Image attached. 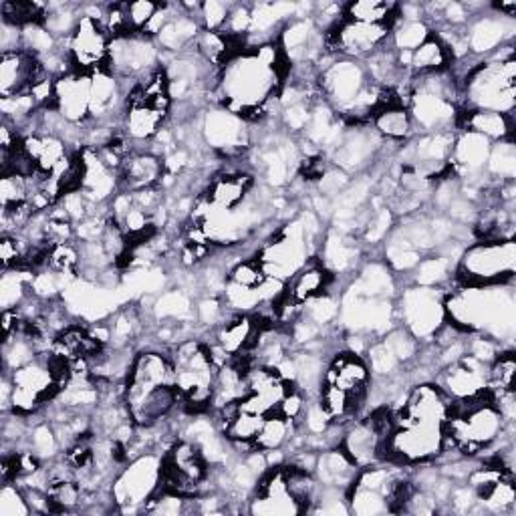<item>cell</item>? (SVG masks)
Segmentation results:
<instances>
[{"label": "cell", "instance_id": "obj_1", "mask_svg": "<svg viewBox=\"0 0 516 516\" xmlns=\"http://www.w3.org/2000/svg\"><path fill=\"white\" fill-rule=\"evenodd\" d=\"M287 65L277 43H267L234 55L218 73V103L244 117L250 125L273 117V105L283 87Z\"/></svg>", "mask_w": 516, "mask_h": 516}, {"label": "cell", "instance_id": "obj_2", "mask_svg": "<svg viewBox=\"0 0 516 516\" xmlns=\"http://www.w3.org/2000/svg\"><path fill=\"white\" fill-rule=\"evenodd\" d=\"M446 321L466 335H484L502 349H514L516 337V285L462 287L444 297Z\"/></svg>", "mask_w": 516, "mask_h": 516}, {"label": "cell", "instance_id": "obj_3", "mask_svg": "<svg viewBox=\"0 0 516 516\" xmlns=\"http://www.w3.org/2000/svg\"><path fill=\"white\" fill-rule=\"evenodd\" d=\"M464 109L514 115L516 107V59H482L462 81Z\"/></svg>", "mask_w": 516, "mask_h": 516}, {"label": "cell", "instance_id": "obj_4", "mask_svg": "<svg viewBox=\"0 0 516 516\" xmlns=\"http://www.w3.org/2000/svg\"><path fill=\"white\" fill-rule=\"evenodd\" d=\"M516 242L478 240L470 242L456 263L454 279L462 287H486L514 283Z\"/></svg>", "mask_w": 516, "mask_h": 516}, {"label": "cell", "instance_id": "obj_5", "mask_svg": "<svg viewBox=\"0 0 516 516\" xmlns=\"http://www.w3.org/2000/svg\"><path fill=\"white\" fill-rule=\"evenodd\" d=\"M315 244L307 236L299 216L279 226L256 250L254 258L261 263L267 277L289 283L305 265L311 263Z\"/></svg>", "mask_w": 516, "mask_h": 516}, {"label": "cell", "instance_id": "obj_6", "mask_svg": "<svg viewBox=\"0 0 516 516\" xmlns=\"http://www.w3.org/2000/svg\"><path fill=\"white\" fill-rule=\"evenodd\" d=\"M164 454L144 452L129 460L111 482V498L117 512H144L146 504L162 490Z\"/></svg>", "mask_w": 516, "mask_h": 516}, {"label": "cell", "instance_id": "obj_7", "mask_svg": "<svg viewBox=\"0 0 516 516\" xmlns=\"http://www.w3.org/2000/svg\"><path fill=\"white\" fill-rule=\"evenodd\" d=\"M444 289L406 285L396 297L398 325L408 329L420 343L434 341L436 333L448 323L444 309Z\"/></svg>", "mask_w": 516, "mask_h": 516}, {"label": "cell", "instance_id": "obj_8", "mask_svg": "<svg viewBox=\"0 0 516 516\" xmlns=\"http://www.w3.org/2000/svg\"><path fill=\"white\" fill-rule=\"evenodd\" d=\"M444 452V424L396 426L381 446V462L394 466H422Z\"/></svg>", "mask_w": 516, "mask_h": 516}, {"label": "cell", "instance_id": "obj_9", "mask_svg": "<svg viewBox=\"0 0 516 516\" xmlns=\"http://www.w3.org/2000/svg\"><path fill=\"white\" fill-rule=\"evenodd\" d=\"M200 134L206 148L222 158H238L252 146L250 123L222 105L202 113Z\"/></svg>", "mask_w": 516, "mask_h": 516}, {"label": "cell", "instance_id": "obj_10", "mask_svg": "<svg viewBox=\"0 0 516 516\" xmlns=\"http://www.w3.org/2000/svg\"><path fill=\"white\" fill-rule=\"evenodd\" d=\"M162 53L154 39L144 35H125L111 39L107 69L123 83H140L162 65Z\"/></svg>", "mask_w": 516, "mask_h": 516}, {"label": "cell", "instance_id": "obj_11", "mask_svg": "<svg viewBox=\"0 0 516 516\" xmlns=\"http://www.w3.org/2000/svg\"><path fill=\"white\" fill-rule=\"evenodd\" d=\"M381 150L383 140L375 134V129L371 125L359 123L343 129V134L339 136L337 144L327 152V156L333 168H339L349 176H357L373 164Z\"/></svg>", "mask_w": 516, "mask_h": 516}, {"label": "cell", "instance_id": "obj_12", "mask_svg": "<svg viewBox=\"0 0 516 516\" xmlns=\"http://www.w3.org/2000/svg\"><path fill=\"white\" fill-rule=\"evenodd\" d=\"M111 37L105 27L89 17L81 15V21L69 37V55L73 69L79 73L93 75L107 69Z\"/></svg>", "mask_w": 516, "mask_h": 516}, {"label": "cell", "instance_id": "obj_13", "mask_svg": "<svg viewBox=\"0 0 516 516\" xmlns=\"http://www.w3.org/2000/svg\"><path fill=\"white\" fill-rule=\"evenodd\" d=\"M363 242L357 234H349L329 226L319 244V265L335 279L349 281L363 265Z\"/></svg>", "mask_w": 516, "mask_h": 516}, {"label": "cell", "instance_id": "obj_14", "mask_svg": "<svg viewBox=\"0 0 516 516\" xmlns=\"http://www.w3.org/2000/svg\"><path fill=\"white\" fill-rule=\"evenodd\" d=\"M468 49L474 59H486L502 45L514 43L516 35V19L500 17L490 9V5L470 19L466 25Z\"/></svg>", "mask_w": 516, "mask_h": 516}, {"label": "cell", "instance_id": "obj_15", "mask_svg": "<svg viewBox=\"0 0 516 516\" xmlns=\"http://www.w3.org/2000/svg\"><path fill=\"white\" fill-rule=\"evenodd\" d=\"M434 381L450 400H470L488 392V365L464 355L456 363L440 369Z\"/></svg>", "mask_w": 516, "mask_h": 516}, {"label": "cell", "instance_id": "obj_16", "mask_svg": "<svg viewBox=\"0 0 516 516\" xmlns=\"http://www.w3.org/2000/svg\"><path fill=\"white\" fill-rule=\"evenodd\" d=\"M81 164V192L97 206L109 204L111 198L121 190L119 172L107 168L93 148H83L77 154Z\"/></svg>", "mask_w": 516, "mask_h": 516}, {"label": "cell", "instance_id": "obj_17", "mask_svg": "<svg viewBox=\"0 0 516 516\" xmlns=\"http://www.w3.org/2000/svg\"><path fill=\"white\" fill-rule=\"evenodd\" d=\"M123 113H125V89L121 81L109 69L93 73L89 119L123 123Z\"/></svg>", "mask_w": 516, "mask_h": 516}, {"label": "cell", "instance_id": "obj_18", "mask_svg": "<svg viewBox=\"0 0 516 516\" xmlns=\"http://www.w3.org/2000/svg\"><path fill=\"white\" fill-rule=\"evenodd\" d=\"M91 75L73 71L55 79V109L71 123L83 125L89 121Z\"/></svg>", "mask_w": 516, "mask_h": 516}, {"label": "cell", "instance_id": "obj_19", "mask_svg": "<svg viewBox=\"0 0 516 516\" xmlns=\"http://www.w3.org/2000/svg\"><path fill=\"white\" fill-rule=\"evenodd\" d=\"M45 73L41 61L27 53H5L0 59V95L15 97L21 93H29L33 81Z\"/></svg>", "mask_w": 516, "mask_h": 516}, {"label": "cell", "instance_id": "obj_20", "mask_svg": "<svg viewBox=\"0 0 516 516\" xmlns=\"http://www.w3.org/2000/svg\"><path fill=\"white\" fill-rule=\"evenodd\" d=\"M164 178V160L150 150H134L123 160L119 186L125 192H140L160 186Z\"/></svg>", "mask_w": 516, "mask_h": 516}, {"label": "cell", "instance_id": "obj_21", "mask_svg": "<svg viewBox=\"0 0 516 516\" xmlns=\"http://www.w3.org/2000/svg\"><path fill=\"white\" fill-rule=\"evenodd\" d=\"M168 119L170 113L154 107L146 99L132 101L125 105L121 129L132 144H150L168 123Z\"/></svg>", "mask_w": 516, "mask_h": 516}, {"label": "cell", "instance_id": "obj_22", "mask_svg": "<svg viewBox=\"0 0 516 516\" xmlns=\"http://www.w3.org/2000/svg\"><path fill=\"white\" fill-rule=\"evenodd\" d=\"M146 315L156 325H196L194 295L180 285L166 289L154 297Z\"/></svg>", "mask_w": 516, "mask_h": 516}, {"label": "cell", "instance_id": "obj_23", "mask_svg": "<svg viewBox=\"0 0 516 516\" xmlns=\"http://www.w3.org/2000/svg\"><path fill=\"white\" fill-rule=\"evenodd\" d=\"M170 7H172L170 19L154 41L162 53L180 55L194 47L198 35L202 33V27H200V21L194 15H190L182 3L170 5Z\"/></svg>", "mask_w": 516, "mask_h": 516}, {"label": "cell", "instance_id": "obj_24", "mask_svg": "<svg viewBox=\"0 0 516 516\" xmlns=\"http://www.w3.org/2000/svg\"><path fill=\"white\" fill-rule=\"evenodd\" d=\"M381 436L369 424V420H351L345 424L339 448L349 456L359 468L381 462Z\"/></svg>", "mask_w": 516, "mask_h": 516}, {"label": "cell", "instance_id": "obj_25", "mask_svg": "<svg viewBox=\"0 0 516 516\" xmlns=\"http://www.w3.org/2000/svg\"><path fill=\"white\" fill-rule=\"evenodd\" d=\"M254 178L248 172H224L210 180L206 192L202 194L214 208L232 210L246 200L254 188Z\"/></svg>", "mask_w": 516, "mask_h": 516}, {"label": "cell", "instance_id": "obj_26", "mask_svg": "<svg viewBox=\"0 0 516 516\" xmlns=\"http://www.w3.org/2000/svg\"><path fill=\"white\" fill-rule=\"evenodd\" d=\"M357 472H359V466L353 464L341 448H331V450L319 452L313 474L321 486L349 490Z\"/></svg>", "mask_w": 516, "mask_h": 516}, {"label": "cell", "instance_id": "obj_27", "mask_svg": "<svg viewBox=\"0 0 516 516\" xmlns=\"http://www.w3.org/2000/svg\"><path fill=\"white\" fill-rule=\"evenodd\" d=\"M458 125H462V129H470V132L484 136L492 144L500 142V140H514L512 138L514 115H502L496 111L464 109L458 115Z\"/></svg>", "mask_w": 516, "mask_h": 516}, {"label": "cell", "instance_id": "obj_28", "mask_svg": "<svg viewBox=\"0 0 516 516\" xmlns=\"http://www.w3.org/2000/svg\"><path fill=\"white\" fill-rule=\"evenodd\" d=\"M371 127L375 134L385 142L404 144L410 138H414V125L408 107L396 105V107H381L371 117Z\"/></svg>", "mask_w": 516, "mask_h": 516}, {"label": "cell", "instance_id": "obj_29", "mask_svg": "<svg viewBox=\"0 0 516 516\" xmlns=\"http://www.w3.org/2000/svg\"><path fill=\"white\" fill-rule=\"evenodd\" d=\"M333 283L335 279L319 263H309L287 283L285 293L289 299H293L297 305L303 307L309 299L331 289Z\"/></svg>", "mask_w": 516, "mask_h": 516}, {"label": "cell", "instance_id": "obj_30", "mask_svg": "<svg viewBox=\"0 0 516 516\" xmlns=\"http://www.w3.org/2000/svg\"><path fill=\"white\" fill-rule=\"evenodd\" d=\"M456 263L452 258L440 254L438 250L426 254L418 267L410 273L408 285H420V287H432V289H444L454 279Z\"/></svg>", "mask_w": 516, "mask_h": 516}, {"label": "cell", "instance_id": "obj_31", "mask_svg": "<svg viewBox=\"0 0 516 516\" xmlns=\"http://www.w3.org/2000/svg\"><path fill=\"white\" fill-rule=\"evenodd\" d=\"M400 5L381 3V0H359V3L343 5V21L361 25H383L392 31L398 21Z\"/></svg>", "mask_w": 516, "mask_h": 516}, {"label": "cell", "instance_id": "obj_32", "mask_svg": "<svg viewBox=\"0 0 516 516\" xmlns=\"http://www.w3.org/2000/svg\"><path fill=\"white\" fill-rule=\"evenodd\" d=\"M35 271L29 269H7L0 279V307L3 311H15L23 301H27L31 293Z\"/></svg>", "mask_w": 516, "mask_h": 516}, {"label": "cell", "instance_id": "obj_33", "mask_svg": "<svg viewBox=\"0 0 516 516\" xmlns=\"http://www.w3.org/2000/svg\"><path fill=\"white\" fill-rule=\"evenodd\" d=\"M484 172L490 182H498V184L514 182V178H516L514 140H500V142L492 144Z\"/></svg>", "mask_w": 516, "mask_h": 516}, {"label": "cell", "instance_id": "obj_34", "mask_svg": "<svg viewBox=\"0 0 516 516\" xmlns=\"http://www.w3.org/2000/svg\"><path fill=\"white\" fill-rule=\"evenodd\" d=\"M339 309H341V291H333L327 289L325 293L309 299L305 305H303V311L301 315L305 319H309L311 323H315L319 329L323 331H329L331 327L337 325L339 321Z\"/></svg>", "mask_w": 516, "mask_h": 516}, {"label": "cell", "instance_id": "obj_35", "mask_svg": "<svg viewBox=\"0 0 516 516\" xmlns=\"http://www.w3.org/2000/svg\"><path fill=\"white\" fill-rule=\"evenodd\" d=\"M450 69V57L442 43L432 35L424 45H420L416 51H412V63H410V73L412 77L420 75H430L438 71Z\"/></svg>", "mask_w": 516, "mask_h": 516}, {"label": "cell", "instance_id": "obj_36", "mask_svg": "<svg viewBox=\"0 0 516 516\" xmlns=\"http://www.w3.org/2000/svg\"><path fill=\"white\" fill-rule=\"evenodd\" d=\"M23 450L33 452L43 462H51L63 454L57 432L49 420H37L35 424L31 422V430H29Z\"/></svg>", "mask_w": 516, "mask_h": 516}, {"label": "cell", "instance_id": "obj_37", "mask_svg": "<svg viewBox=\"0 0 516 516\" xmlns=\"http://www.w3.org/2000/svg\"><path fill=\"white\" fill-rule=\"evenodd\" d=\"M293 432H295V422H291L279 414L267 416L261 432H258V436L254 438V446L261 452L281 450L289 444V440L293 438Z\"/></svg>", "mask_w": 516, "mask_h": 516}, {"label": "cell", "instance_id": "obj_38", "mask_svg": "<svg viewBox=\"0 0 516 516\" xmlns=\"http://www.w3.org/2000/svg\"><path fill=\"white\" fill-rule=\"evenodd\" d=\"M432 37V27L426 21L398 19L390 31V45L396 51H416Z\"/></svg>", "mask_w": 516, "mask_h": 516}, {"label": "cell", "instance_id": "obj_39", "mask_svg": "<svg viewBox=\"0 0 516 516\" xmlns=\"http://www.w3.org/2000/svg\"><path fill=\"white\" fill-rule=\"evenodd\" d=\"M81 21V7L77 5H69V3H61V5H47V13H45V29L55 37V39H69L73 35V31L77 29Z\"/></svg>", "mask_w": 516, "mask_h": 516}, {"label": "cell", "instance_id": "obj_40", "mask_svg": "<svg viewBox=\"0 0 516 516\" xmlns=\"http://www.w3.org/2000/svg\"><path fill=\"white\" fill-rule=\"evenodd\" d=\"M347 500H349L351 514L377 516V514L390 512V502H387V496L377 490H371V488L351 484V488L347 490Z\"/></svg>", "mask_w": 516, "mask_h": 516}, {"label": "cell", "instance_id": "obj_41", "mask_svg": "<svg viewBox=\"0 0 516 516\" xmlns=\"http://www.w3.org/2000/svg\"><path fill=\"white\" fill-rule=\"evenodd\" d=\"M285 478H287V490L289 494L297 500V504L301 506L303 512H309L313 498L317 494L319 482L315 478V474L305 472L301 468H295L293 464H285Z\"/></svg>", "mask_w": 516, "mask_h": 516}, {"label": "cell", "instance_id": "obj_42", "mask_svg": "<svg viewBox=\"0 0 516 516\" xmlns=\"http://www.w3.org/2000/svg\"><path fill=\"white\" fill-rule=\"evenodd\" d=\"M222 301H224L226 309L234 315H254L265 305L261 295H258V289H248V287H242L232 281H226Z\"/></svg>", "mask_w": 516, "mask_h": 516}, {"label": "cell", "instance_id": "obj_43", "mask_svg": "<svg viewBox=\"0 0 516 516\" xmlns=\"http://www.w3.org/2000/svg\"><path fill=\"white\" fill-rule=\"evenodd\" d=\"M514 375H516L514 349H502L498 353V357L488 365V390H490V394L514 390Z\"/></svg>", "mask_w": 516, "mask_h": 516}, {"label": "cell", "instance_id": "obj_44", "mask_svg": "<svg viewBox=\"0 0 516 516\" xmlns=\"http://www.w3.org/2000/svg\"><path fill=\"white\" fill-rule=\"evenodd\" d=\"M47 267L65 277H79L81 271V248L77 242H67L49 248Z\"/></svg>", "mask_w": 516, "mask_h": 516}, {"label": "cell", "instance_id": "obj_45", "mask_svg": "<svg viewBox=\"0 0 516 516\" xmlns=\"http://www.w3.org/2000/svg\"><path fill=\"white\" fill-rule=\"evenodd\" d=\"M234 313H230L222 297H198L196 301V325L210 333L224 325Z\"/></svg>", "mask_w": 516, "mask_h": 516}, {"label": "cell", "instance_id": "obj_46", "mask_svg": "<svg viewBox=\"0 0 516 516\" xmlns=\"http://www.w3.org/2000/svg\"><path fill=\"white\" fill-rule=\"evenodd\" d=\"M31 190H33V176L27 178L15 172L3 174V178H0V204H3V208L25 204L29 202Z\"/></svg>", "mask_w": 516, "mask_h": 516}, {"label": "cell", "instance_id": "obj_47", "mask_svg": "<svg viewBox=\"0 0 516 516\" xmlns=\"http://www.w3.org/2000/svg\"><path fill=\"white\" fill-rule=\"evenodd\" d=\"M265 418H267V416L240 410V412L228 422V426L224 428L222 434H224L230 442H254V438L258 436V432H261V428H263Z\"/></svg>", "mask_w": 516, "mask_h": 516}, {"label": "cell", "instance_id": "obj_48", "mask_svg": "<svg viewBox=\"0 0 516 516\" xmlns=\"http://www.w3.org/2000/svg\"><path fill=\"white\" fill-rule=\"evenodd\" d=\"M57 47H59V39H55L45 29V25L35 23V25L23 27V51L35 55L37 59H43L51 55Z\"/></svg>", "mask_w": 516, "mask_h": 516}, {"label": "cell", "instance_id": "obj_49", "mask_svg": "<svg viewBox=\"0 0 516 516\" xmlns=\"http://www.w3.org/2000/svg\"><path fill=\"white\" fill-rule=\"evenodd\" d=\"M144 512L148 514H158V516H178L190 512V498L170 492L162 488L152 496V500L146 504Z\"/></svg>", "mask_w": 516, "mask_h": 516}, {"label": "cell", "instance_id": "obj_50", "mask_svg": "<svg viewBox=\"0 0 516 516\" xmlns=\"http://www.w3.org/2000/svg\"><path fill=\"white\" fill-rule=\"evenodd\" d=\"M265 279H267V273L263 271L261 263H258L254 256L242 258V261H238L228 273V281L248 289H258L265 283Z\"/></svg>", "mask_w": 516, "mask_h": 516}, {"label": "cell", "instance_id": "obj_51", "mask_svg": "<svg viewBox=\"0 0 516 516\" xmlns=\"http://www.w3.org/2000/svg\"><path fill=\"white\" fill-rule=\"evenodd\" d=\"M31 512L23 488L17 482H5L0 490V516H27Z\"/></svg>", "mask_w": 516, "mask_h": 516}, {"label": "cell", "instance_id": "obj_52", "mask_svg": "<svg viewBox=\"0 0 516 516\" xmlns=\"http://www.w3.org/2000/svg\"><path fill=\"white\" fill-rule=\"evenodd\" d=\"M250 27H252V5L236 3V5L230 7V13H228V19H226V25H224L222 33H226L232 39H242L244 41L250 33Z\"/></svg>", "mask_w": 516, "mask_h": 516}, {"label": "cell", "instance_id": "obj_53", "mask_svg": "<svg viewBox=\"0 0 516 516\" xmlns=\"http://www.w3.org/2000/svg\"><path fill=\"white\" fill-rule=\"evenodd\" d=\"M158 9H160V3H150V0H138V3H127L125 11H127L129 31H132L134 35H142Z\"/></svg>", "mask_w": 516, "mask_h": 516}, {"label": "cell", "instance_id": "obj_54", "mask_svg": "<svg viewBox=\"0 0 516 516\" xmlns=\"http://www.w3.org/2000/svg\"><path fill=\"white\" fill-rule=\"evenodd\" d=\"M230 3H218V0H208V3H202L200 7V27L202 31H210V33H218L224 29L228 13H230Z\"/></svg>", "mask_w": 516, "mask_h": 516}, {"label": "cell", "instance_id": "obj_55", "mask_svg": "<svg viewBox=\"0 0 516 516\" xmlns=\"http://www.w3.org/2000/svg\"><path fill=\"white\" fill-rule=\"evenodd\" d=\"M476 506H478V492L468 482H460L452 486L446 510L466 514V512H476Z\"/></svg>", "mask_w": 516, "mask_h": 516}, {"label": "cell", "instance_id": "obj_56", "mask_svg": "<svg viewBox=\"0 0 516 516\" xmlns=\"http://www.w3.org/2000/svg\"><path fill=\"white\" fill-rule=\"evenodd\" d=\"M502 351V347L490 339V337H484V335H468L466 339V355L490 365L498 353Z\"/></svg>", "mask_w": 516, "mask_h": 516}, {"label": "cell", "instance_id": "obj_57", "mask_svg": "<svg viewBox=\"0 0 516 516\" xmlns=\"http://www.w3.org/2000/svg\"><path fill=\"white\" fill-rule=\"evenodd\" d=\"M0 49L5 53H17L23 49V27L0 21Z\"/></svg>", "mask_w": 516, "mask_h": 516}]
</instances>
